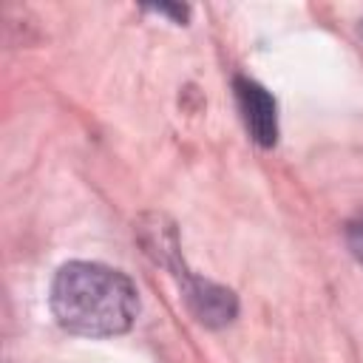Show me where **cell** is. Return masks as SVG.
I'll return each mask as SVG.
<instances>
[{
    "mask_svg": "<svg viewBox=\"0 0 363 363\" xmlns=\"http://www.w3.org/2000/svg\"><path fill=\"white\" fill-rule=\"evenodd\" d=\"M233 91H235V102H238L241 119L252 142L261 147H272L278 142V108H275L272 94L247 77H235Z\"/></svg>",
    "mask_w": 363,
    "mask_h": 363,
    "instance_id": "obj_2",
    "label": "cell"
},
{
    "mask_svg": "<svg viewBox=\"0 0 363 363\" xmlns=\"http://www.w3.org/2000/svg\"><path fill=\"white\" fill-rule=\"evenodd\" d=\"M57 323L85 337H113L133 326L139 292L133 281L96 261H68L57 269L51 295Z\"/></svg>",
    "mask_w": 363,
    "mask_h": 363,
    "instance_id": "obj_1",
    "label": "cell"
},
{
    "mask_svg": "<svg viewBox=\"0 0 363 363\" xmlns=\"http://www.w3.org/2000/svg\"><path fill=\"white\" fill-rule=\"evenodd\" d=\"M147 11H153V14H164V17H173L176 23H184V20L190 17V9H187V6H164V3H159V6H147Z\"/></svg>",
    "mask_w": 363,
    "mask_h": 363,
    "instance_id": "obj_5",
    "label": "cell"
},
{
    "mask_svg": "<svg viewBox=\"0 0 363 363\" xmlns=\"http://www.w3.org/2000/svg\"><path fill=\"white\" fill-rule=\"evenodd\" d=\"M184 298L193 309V315L204 323V326H224L235 318L238 312V298L233 289L227 286H218L213 281H204V278H193V275H184Z\"/></svg>",
    "mask_w": 363,
    "mask_h": 363,
    "instance_id": "obj_3",
    "label": "cell"
},
{
    "mask_svg": "<svg viewBox=\"0 0 363 363\" xmlns=\"http://www.w3.org/2000/svg\"><path fill=\"white\" fill-rule=\"evenodd\" d=\"M346 244H349L352 255L363 264V216H357L354 221H349V227H346Z\"/></svg>",
    "mask_w": 363,
    "mask_h": 363,
    "instance_id": "obj_4",
    "label": "cell"
}]
</instances>
